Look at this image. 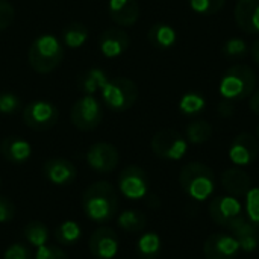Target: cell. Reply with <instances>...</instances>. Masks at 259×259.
I'll list each match as a JSON object with an SVG mask.
<instances>
[{
    "label": "cell",
    "mask_w": 259,
    "mask_h": 259,
    "mask_svg": "<svg viewBox=\"0 0 259 259\" xmlns=\"http://www.w3.org/2000/svg\"><path fill=\"white\" fill-rule=\"evenodd\" d=\"M149 176L138 165L126 167L118 176V190L129 200H141L149 193Z\"/></svg>",
    "instance_id": "10"
},
{
    "label": "cell",
    "mask_w": 259,
    "mask_h": 259,
    "mask_svg": "<svg viewBox=\"0 0 259 259\" xmlns=\"http://www.w3.org/2000/svg\"><path fill=\"white\" fill-rule=\"evenodd\" d=\"M120 155L111 143H96L87 152V164L97 173H111L117 168Z\"/></svg>",
    "instance_id": "12"
},
{
    "label": "cell",
    "mask_w": 259,
    "mask_h": 259,
    "mask_svg": "<svg viewBox=\"0 0 259 259\" xmlns=\"http://www.w3.org/2000/svg\"><path fill=\"white\" fill-rule=\"evenodd\" d=\"M71 124L79 131H93L103 120V109L100 102L90 94H85L71 106L70 111Z\"/></svg>",
    "instance_id": "7"
},
{
    "label": "cell",
    "mask_w": 259,
    "mask_h": 259,
    "mask_svg": "<svg viewBox=\"0 0 259 259\" xmlns=\"http://www.w3.org/2000/svg\"><path fill=\"white\" fill-rule=\"evenodd\" d=\"M82 209L96 223H108L118 212V194L111 182L97 181L82 196Z\"/></svg>",
    "instance_id": "1"
},
{
    "label": "cell",
    "mask_w": 259,
    "mask_h": 259,
    "mask_svg": "<svg viewBox=\"0 0 259 259\" xmlns=\"http://www.w3.org/2000/svg\"><path fill=\"white\" fill-rule=\"evenodd\" d=\"M24 240L32 246V247H42L49 243V229L47 226L39 222V220H30L24 229H23Z\"/></svg>",
    "instance_id": "26"
},
{
    "label": "cell",
    "mask_w": 259,
    "mask_h": 259,
    "mask_svg": "<svg viewBox=\"0 0 259 259\" xmlns=\"http://www.w3.org/2000/svg\"><path fill=\"white\" fill-rule=\"evenodd\" d=\"M88 39V29L85 24L79 21H73L67 24L61 32V41L68 49H79Z\"/></svg>",
    "instance_id": "24"
},
{
    "label": "cell",
    "mask_w": 259,
    "mask_h": 259,
    "mask_svg": "<svg viewBox=\"0 0 259 259\" xmlns=\"http://www.w3.org/2000/svg\"><path fill=\"white\" fill-rule=\"evenodd\" d=\"M182 191L193 200H208L215 190V175L212 168L202 162H190L179 173Z\"/></svg>",
    "instance_id": "2"
},
{
    "label": "cell",
    "mask_w": 259,
    "mask_h": 259,
    "mask_svg": "<svg viewBox=\"0 0 259 259\" xmlns=\"http://www.w3.org/2000/svg\"><path fill=\"white\" fill-rule=\"evenodd\" d=\"M120 249V238L109 226H99L88 240V250L96 259H114Z\"/></svg>",
    "instance_id": "11"
},
{
    "label": "cell",
    "mask_w": 259,
    "mask_h": 259,
    "mask_svg": "<svg viewBox=\"0 0 259 259\" xmlns=\"http://www.w3.org/2000/svg\"><path fill=\"white\" fill-rule=\"evenodd\" d=\"M246 217L250 223L259 228V187L250 188L246 194Z\"/></svg>",
    "instance_id": "33"
},
{
    "label": "cell",
    "mask_w": 259,
    "mask_h": 259,
    "mask_svg": "<svg viewBox=\"0 0 259 259\" xmlns=\"http://www.w3.org/2000/svg\"><path fill=\"white\" fill-rule=\"evenodd\" d=\"M222 53L228 58H243L249 53V46L241 38H231L222 46Z\"/></svg>",
    "instance_id": "32"
},
{
    "label": "cell",
    "mask_w": 259,
    "mask_h": 259,
    "mask_svg": "<svg viewBox=\"0 0 259 259\" xmlns=\"http://www.w3.org/2000/svg\"><path fill=\"white\" fill-rule=\"evenodd\" d=\"M256 140H258V143H259V124H258V127H256Z\"/></svg>",
    "instance_id": "42"
},
{
    "label": "cell",
    "mask_w": 259,
    "mask_h": 259,
    "mask_svg": "<svg viewBox=\"0 0 259 259\" xmlns=\"http://www.w3.org/2000/svg\"><path fill=\"white\" fill-rule=\"evenodd\" d=\"M212 132H214L212 126L206 120L191 121L185 129L187 140L191 144H203V143H206L212 137Z\"/></svg>",
    "instance_id": "29"
},
{
    "label": "cell",
    "mask_w": 259,
    "mask_h": 259,
    "mask_svg": "<svg viewBox=\"0 0 259 259\" xmlns=\"http://www.w3.org/2000/svg\"><path fill=\"white\" fill-rule=\"evenodd\" d=\"M29 64L39 74L52 73L64 58L62 42L52 33L39 35L29 47Z\"/></svg>",
    "instance_id": "3"
},
{
    "label": "cell",
    "mask_w": 259,
    "mask_h": 259,
    "mask_svg": "<svg viewBox=\"0 0 259 259\" xmlns=\"http://www.w3.org/2000/svg\"><path fill=\"white\" fill-rule=\"evenodd\" d=\"M226 0H190V6L200 15H214L222 11Z\"/></svg>",
    "instance_id": "31"
},
{
    "label": "cell",
    "mask_w": 259,
    "mask_h": 259,
    "mask_svg": "<svg viewBox=\"0 0 259 259\" xmlns=\"http://www.w3.org/2000/svg\"><path fill=\"white\" fill-rule=\"evenodd\" d=\"M234 17L244 33L259 35V0H238Z\"/></svg>",
    "instance_id": "17"
},
{
    "label": "cell",
    "mask_w": 259,
    "mask_h": 259,
    "mask_svg": "<svg viewBox=\"0 0 259 259\" xmlns=\"http://www.w3.org/2000/svg\"><path fill=\"white\" fill-rule=\"evenodd\" d=\"M14 6L11 2L8 0H0V30H5L6 27H9L14 21Z\"/></svg>",
    "instance_id": "36"
},
{
    "label": "cell",
    "mask_w": 259,
    "mask_h": 259,
    "mask_svg": "<svg viewBox=\"0 0 259 259\" xmlns=\"http://www.w3.org/2000/svg\"><path fill=\"white\" fill-rule=\"evenodd\" d=\"M231 234L238 241L240 249L246 253H252L259 247V228L247 219L231 229Z\"/></svg>",
    "instance_id": "21"
},
{
    "label": "cell",
    "mask_w": 259,
    "mask_h": 259,
    "mask_svg": "<svg viewBox=\"0 0 259 259\" xmlns=\"http://www.w3.org/2000/svg\"><path fill=\"white\" fill-rule=\"evenodd\" d=\"M209 217L212 222L225 229H234L247 217L241 203L234 196H219L209 203Z\"/></svg>",
    "instance_id": "6"
},
{
    "label": "cell",
    "mask_w": 259,
    "mask_h": 259,
    "mask_svg": "<svg viewBox=\"0 0 259 259\" xmlns=\"http://www.w3.org/2000/svg\"><path fill=\"white\" fill-rule=\"evenodd\" d=\"M108 74L102 68H90L79 74L77 77V88L83 94L94 96L97 91H102V88L108 82Z\"/></svg>",
    "instance_id": "23"
},
{
    "label": "cell",
    "mask_w": 259,
    "mask_h": 259,
    "mask_svg": "<svg viewBox=\"0 0 259 259\" xmlns=\"http://www.w3.org/2000/svg\"><path fill=\"white\" fill-rule=\"evenodd\" d=\"M256 88V74L246 64H235L229 67L220 80V94L231 102H240L253 94Z\"/></svg>",
    "instance_id": "4"
},
{
    "label": "cell",
    "mask_w": 259,
    "mask_h": 259,
    "mask_svg": "<svg viewBox=\"0 0 259 259\" xmlns=\"http://www.w3.org/2000/svg\"><path fill=\"white\" fill-rule=\"evenodd\" d=\"M250 108L256 115H259V90L250 96Z\"/></svg>",
    "instance_id": "40"
},
{
    "label": "cell",
    "mask_w": 259,
    "mask_h": 259,
    "mask_svg": "<svg viewBox=\"0 0 259 259\" xmlns=\"http://www.w3.org/2000/svg\"><path fill=\"white\" fill-rule=\"evenodd\" d=\"M55 238L62 246H73L82 238V228L73 220L62 222L55 229Z\"/></svg>",
    "instance_id": "27"
},
{
    "label": "cell",
    "mask_w": 259,
    "mask_h": 259,
    "mask_svg": "<svg viewBox=\"0 0 259 259\" xmlns=\"http://www.w3.org/2000/svg\"><path fill=\"white\" fill-rule=\"evenodd\" d=\"M259 156V143L256 137H253L249 132H241L238 134L229 147V159L240 165L246 167L253 164Z\"/></svg>",
    "instance_id": "13"
},
{
    "label": "cell",
    "mask_w": 259,
    "mask_h": 259,
    "mask_svg": "<svg viewBox=\"0 0 259 259\" xmlns=\"http://www.w3.org/2000/svg\"><path fill=\"white\" fill-rule=\"evenodd\" d=\"M222 185L229 196L243 197L252 188V179L249 173L241 168H228L222 173Z\"/></svg>",
    "instance_id": "20"
},
{
    "label": "cell",
    "mask_w": 259,
    "mask_h": 259,
    "mask_svg": "<svg viewBox=\"0 0 259 259\" xmlns=\"http://www.w3.org/2000/svg\"><path fill=\"white\" fill-rule=\"evenodd\" d=\"M35 259H68V255L56 246H42L36 250Z\"/></svg>",
    "instance_id": "37"
},
{
    "label": "cell",
    "mask_w": 259,
    "mask_h": 259,
    "mask_svg": "<svg viewBox=\"0 0 259 259\" xmlns=\"http://www.w3.org/2000/svg\"><path fill=\"white\" fill-rule=\"evenodd\" d=\"M205 106H206L205 97L199 93H187L179 102V109L185 115H196L202 112Z\"/></svg>",
    "instance_id": "30"
},
{
    "label": "cell",
    "mask_w": 259,
    "mask_h": 259,
    "mask_svg": "<svg viewBox=\"0 0 259 259\" xmlns=\"http://www.w3.org/2000/svg\"><path fill=\"white\" fill-rule=\"evenodd\" d=\"M131 44L129 35L121 27H109L100 33L99 47L103 56L106 58H117L123 55Z\"/></svg>",
    "instance_id": "16"
},
{
    "label": "cell",
    "mask_w": 259,
    "mask_h": 259,
    "mask_svg": "<svg viewBox=\"0 0 259 259\" xmlns=\"http://www.w3.org/2000/svg\"><path fill=\"white\" fill-rule=\"evenodd\" d=\"M219 114H220L222 117H225V118L231 117V115L234 114V105H232V102L223 99V100L219 103Z\"/></svg>",
    "instance_id": "39"
},
{
    "label": "cell",
    "mask_w": 259,
    "mask_h": 259,
    "mask_svg": "<svg viewBox=\"0 0 259 259\" xmlns=\"http://www.w3.org/2000/svg\"><path fill=\"white\" fill-rule=\"evenodd\" d=\"M108 12L115 24L131 27L140 18V5L137 0H109Z\"/></svg>",
    "instance_id": "19"
},
{
    "label": "cell",
    "mask_w": 259,
    "mask_h": 259,
    "mask_svg": "<svg viewBox=\"0 0 259 259\" xmlns=\"http://www.w3.org/2000/svg\"><path fill=\"white\" fill-rule=\"evenodd\" d=\"M146 225H147V219L138 209H126L118 215V226L126 232L131 234L140 232L146 228Z\"/></svg>",
    "instance_id": "28"
},
{
    "label": "cell",
    "mask_w": 259,
    "mask_h": 259,
    "mask_svg": "<svg viewBox=\"0 0 259 259\" xmlns=\"http://www.w3.org/2000/svg\"><path fill=\"white\" fill-rule=\"evenodd\" d=\"M21 108L20 97L14 93H0V114L9 115Z\"/></svg>",
    "instance_id": "34"
},
{
    "label": "cell",
    "mask_w": 259,
    "mask_h": 259,
    "mask_svg": "<svg viewBox=\"0 0 259 259\" xmlns=\"http://www.w3.org/2000/svg\"><path fill=\"white\" fill-rule=\"evenodd\" d=\"M0 155L5 161L15 165H21L29 161L32 155V147L24 138L9 135L5 137L0 143Z\"/></svg>",
    "instance_id": "18"
},
{
    "label": "cell",
    "mask_w": 259,
    "mask_h": 259,
    "mask_svg": "<svg viewBox=\"0 0 259 259\" xmlns=\"http://www.w3.org/2000/svg\"><path fill=\"white\" fill-rule=\"evenodd\" d=\"M14 215H15L14 202L6 196H0V223L11 222L14 219Z\"/></svg>",
    "instance_id": "38"
},
{
    "label": "cell",
    "mask_w": 259,
    "mask_h": 259,
    "mask_svg": "<svg viewBox=\"0 0 259 259\" xmlns=\"http://www.w3.org/2000/svg\"><path fill=\"white\" fill-rule=\"evenodd\" d=\"M42 176L56 187H67L76 181L77 168L65 158H50L42 165Z\"/></svg>",
    "instance_id": "14"
},
{
    "label": "cell",
    "mask_w": 259,
    "mask_h": 259,
    "mask_svg": "<svg viewBox=\"0 0 259 259\" xmlns=\"http://www.w3.org/2000/svg\"><path fill=\"white\" fill-rule=\"evenodd\" d=\"M250 53H252L255 62L259 65V39H256V41L253 42V46H252V49H250Z\"/></svg>",
    "instance_id": "41"
},
{
    "label": "cell",
    "mask_w": 259,
    "mask_h": 259,
    "mask_svg": "<svg viewBox=\"0 0 259 259\" xmlns=\"http://www.w3.org/2000/svg\"><path fill=\"white\" fill-rule=\"evenodd\" d=\"M3 259H32V252L26 244L14 243L5 250Z\"/></svg>",
    "instance_id": "35"
},
{
    "label": "cell",
    "mask_w": 259,
    "mask_h": 259,
    "mask_svg": "<svg viewBox=\"0 0 259 259\" xmlns=\"http://www.w3.org/2000/svg\"><path fill=\"white\" fill-rule=\"evenodd\" d=\"M152 150L153 153L165 161H179L185 156L188 143L175 129H162L158 131L152 138Z\"/></svg>",
    "instance_id": "8"
},
{
    "label": "cell",
    "mask_w": 259,
    "mask_h": 259,
    "mask_svg": "<svg viewBox=\"0 0 259 259\" xmlns=\"http://www.w3.org/2000/svg\"><path fill=\"white\" fill-rule=\"evenodd\" d=\"M149 42L159 50H168L176 44L178 35L176 30L167 23H156L147 32Z\"/></svg>",
    "instance_id": "22"
},
{
    "label": "cell",
    "mask_w": 259,
    "mask_h": 259,
    "mask_svg": "<svg viewBox=\"0 0 259 259\" xmlns=\"http://www.w3.org/2000/svg\"><path fill=\"white\" fill-rule=\"evenodd\" d=\"M59 118L58 108L47 100H33L23 109V121L32 131H49Z\"/></svg>",
    "instance_id": "9"
},
{
    "label": "cell",
    "mask_w": 259,
    "mask_h": 259,
    "mask_svg": "<svg viewBox=\"0 0 259 259\" xmlns=\"http://www.w3.org/2000/svg\"><path fill=\"white\" fill-rule=\"evenodd\" d=\"M240 250L238 241L229 234H212L203 244L206 259H237Z\"/></svg>",
    "instance_id": "15"
},
{
    "label": "cell",
    "mask_w": 259,
    "mask_h": 259,
    "mask_svg": "<svg viewBox=\"0 0 259 259\" xmlns=\"http://www.w3.org/2000/svg\"><path fill=\"white\" fill-rule=\"evenodd\" d=\"M162 250V243L158 234L147 232L137 241V253L141 259H158Z\"/></svg>",
    "instance_id": "25"
},
{
    "label": "cell",
    "mask_w": 259,
    "mask_h": 259,
    "mask_svg": "<svg viewBox=\"0 0 259 259\" xmlns=\"http://www.w3.org/2000/svg\"><path fill=\"white\" fill-rule=\"evenodd\" d=\"M102 99L114 112H124L134 106L138 99V87L127 77L109 79L100 91Z\"/></svg>",
    "instance_id": "5"
}]
</instances>
